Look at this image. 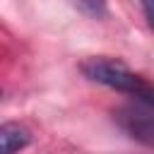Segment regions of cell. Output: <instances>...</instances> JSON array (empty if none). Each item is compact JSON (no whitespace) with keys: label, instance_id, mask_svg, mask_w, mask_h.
<instances>
[{"label":"cell","instance_id":"3957f363","mask_svg":"<svg viewBox=\"0 0 154 154\" xmlns=\"http://www.w3.org/2000/svg\"><path fill=\"white\" fill-rule=\"evenodd\" d=\"M31 142V132L19 123H2L0 125V154L19 152Z\"/></svg>","mask_w":154,"mask_h":154},{"label":"cell","instance_id":"5b68a950","mask_svg":"<svg viewBox=\"0 0 154 154\" xmlns=\"http://www.w3.org/2000/svg\"><path fill=\"white\" fill-rule=\"evenodd\" d=\"M142 10H144V17H147V22L152 24V22H154V19H152V17H154V14H152V0H142Z\"/></svg>","mask_w":154,"mask_h":154},{"label":"cell","instance_id":"6da1fadb","mask_svg":"<svg viewBox=\"0 0 154 154\" xmlns=\"http://www.w3.org/2000/svg\"><path fill=\"white\" fill-rule=\"evenodd\" d=\"M82 72H84L87 79H91L96 84H103L108 89L123 91L128 96L152 99V87L120 60H113V58H89V60L82 63Z\"/></svg>","mask_w":154,"mask_h":154},{"label":"cell","instance_id":"7a4b0ae2","mask_svg":"<svg viewBox=\"0 0 154 154\" xmlns=\"http://www.w3.org/2000/svg\"><path fill=\"white\" fill-rule=\"evenodd\" d=\"M135 101L128 103L125 108L118 111V123L120 128L140 140L142 144H154V108H152V99H140V96H132Z\"/></svg>","mask_w":154,"mask_h":154},{"label":"cell","instance_id":"277c9868","mask_svg":"<svg viewBox=\"0 0 154 154\" xmlns=\"http://www.w3.org/2000/svg\"><path fill=\"white\" fill-rule=\"evenodd\" d=\"M72 2L89 17H101L106 12V0H72Z\"/></svg>","mask_w":154,"mask_h":154}]
</instances>
